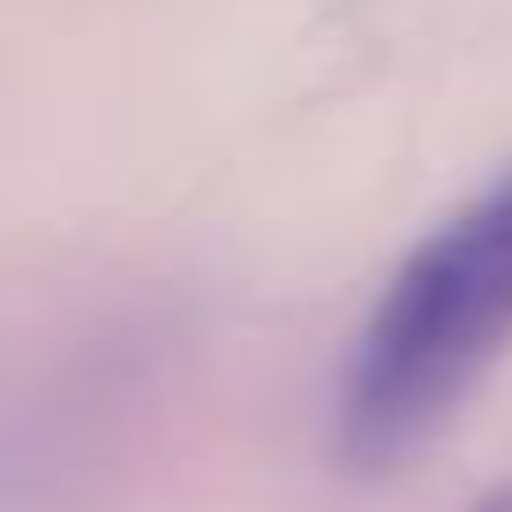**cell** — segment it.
I'll list each match as a JSON object with an SVG mask.
<instances>
[{
    "label": "cell",
    "instance_id": "6da1fadb",
    "mask_svg": "<svg viewBox=\"0 0 512 512\" xmlns=\"http://www.w3.org/2000/svg\"><path fill=\"white\" fill-rule=\"evenodd\" d=\"M512 347V159L392 264L339 369L332 445L384 475L415 460Z\"/></svg>",
    "mask_w": 512,
    "mask_h": 512
},
{
    "label": "cell",
    "instance_id": "7a4b0ae2",
    "mask_svg": "<svg viewBox=\"0 0 512 512\" xmlns=\"http://www.w3.org/2000/svg\"><path fill=\"white\" fill-rule=\"evenodd\" d=\"M475 512H512V482H497V490H490V497H482V505H475Z\"/></svg>",
    "mask_w": 512,
    "mask_h": 512
}]
</instances>
